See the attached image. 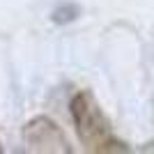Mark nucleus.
Returning <instances> with one entry per match:
<instances>
[{"label": "nucleus", "mask_w": 154, "mask_h": 154, "mask_svg": "<svg viewBox=\"0 0 154 154\" xmlns=\"http://www.w3.org/2000/svg\"><path fill=\"white\" fill-rule=\"evenodd\" d=\"M71 113H74V120H76L78 136L92 149H101L103 152L106 145H113L110 129L90 94H78L74 99V103H71Z\"/></svg>", "instance_id": "1"}]
</instances>
